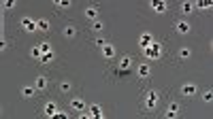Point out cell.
Returning a JSON list of instances; mask_svg holds the SVG:
<instances>
[{
	"instance_id": "cell-1",
	"label": "cell",
	"mask_w": 213,
	"mask_h": 119,
	"mask_svg": "<svg viewBox=\"0 0 213 119\" xmlns=\"http://www.w3.org/2000/svg\"><path fill=\"white\" fill-rule=\"evenodd\" d=\"M160 53H162V49H160L158 43H149V45L145 47V58H149V60H158Z\"/></svg>"
},
{
	"instance_id": "cell-2",
	"label": "cell",
	"mask_w": 213,
	"mask_h": 119,
	"mask_svg": "<svg viewBox=\"0 0 213 119\" xmlns=\"http://www.w3.org/2000/svg\"><path fill=\"white\" fill-rule=\"evenodd\" d=\"M158 102H160V94H158V92H147V98H145V108H154Z\"/></svg>"
},
{
	"instance_id": "cell-3",
	"label": "cell",
	"mask_w": 213,
	"mask_h": 119,
	"mask_svg": "<svg viewBox=\"0 0 213 119\" xmlns=\"http://www.w3.org/2000/svg\"><path fill=\"white\" fill-rule=\"evenodd\" d=\"M19 24H22V28H24L26 32H36V30H38V26H36V21H32L30 17H24V19L19 21Z\"/></svg>"
},
{
	"instance_id": "cell-4",
	"label": "cell",
	"mask_w": 213,
	"mask_h": 119,
	"mask_svg": "<svg viewBox=\"0 0 213 119\" xmlns=\"http://www.w3.org/2000/svg\"><path fill=\"white\" fill-rule=\"evenodd\" d=\"M151 9H154L156 13H164L166 11V2L164 0H154V2H151Z\"/></svg>"
},
{
	"instance_id": "cell-5",
	"label": "cell",
	"mask_w": 213,
	"mask_h": 119,
	"mask_svg": "<svg viewBox=\"0 0 213 119\" xmlns=\"http://www.w3.org/2000/svg\"><path fill=\"white\" fill-rule=\"evenodd\" d=\"M139 43H141V47L145 49L147 45H149V43H154V38H151V34H149V32H143V34H141V40H139Z\"/></svg>"
},
{
	"instance_id": "cell-6",
	"label": "cell",
	"mask_w": 213,
	"mask_h": 119,
	"mask_svg": "<svg viewBox=\"0 0 213 119\" xmlns=\"http://www.w3.org/2000/svg\"><path fill=\"white\" fill-rule=\"evenodd\" d=\"M56 113H58V107H56L53 102H47V104H45V115H49V117H56Z\"/></svg>"
},
{
	"instance_id": "cell-7",
	"label": "cell",
	"mask_w": 213,
	"mask_h": 119,
	"mask_svg": "<svg viewBox=\"0 0 213 119\" xmlns=\"http://www.w3.org/2000/svg\"><path fill=\"white\" fill-rule=\"evenodd\" d=\"M175 28H177L179 34H188V32H190V24H188V21H179Z\"/></svg>"
},
{
	"instance_id": "cell-8",
	"label": "cell",
	"mask_w": 213,
	"mask_h": 119,
	"mask_svg": "<svg viewBox=\"0 0 213 119\" xmlns=\"http://www.w3.org/2000/svg\"><path fill=\"white\" fill-rule=\"evenodd\" d=\"M181 94H183V96H194V94H196V87H194V85H183V87H181Z\"/></svg>"
},
{
	"instance_id": "cell-9",
	"label": "cell",
	"mask_w": 213,
	"mask_h": 119,
	"mask_svg": "<svg viewBox=\"0 0 213 119\" xmlns=\"http://www.w3.org/2000/svg\"><path fill=\"white\" fill-rule=\"evenodd\" d=\"M130 68V58L126 55V58H121V62H119V72H126Z\"/></svg>"
},
{
	"instance_id": "cell-10",
	"label": "cell",
	"mask_w": 213,
	"mask_h": 119,
	"mask_svg": "<svg viewBox=\"0 0 213 119\" xmlns=\"http://www.w3.org/2000/svg\"><path fill=\"white\" fill-rule=\"evenodd\" d=\"M177 113H179V104H177V102H173V104L168 107V111H166V117H175Z\"/></svg>"
},
{
	"instance_id": "cell-11",
	"label": "cell",
	"mask_w": 213,
	"mask_h": 119,
	"mask_svg": "<svg viewBox=\"0 0 213 119\" xmlns=\"http://www.w3.org/2000/svg\"><path fill=\"white\" fill-rule=\"evenodd\" d=\"M85 17H87V19H96V17H98V9H96V7L85 9Z\"/></svg>"
},
{
	"instance_id": "cell-12",
	"label": "cell",
	"mask_w": 213,
	"mask_h": 119,
	"mask_svg": "<svg viewBox=\"0 0 213 119\" xmlns=\"http://www.w3.org/2000/svg\"><path fill=\"white\" fill-rule=\"evenodd\" d=\"M139 77H141V79H147V77H149V66H147V64H141V66H139Z\"/></svg>"
},
{
	"instance_id": "cell-13",
	"label": "cell",
	"mask_w": 213,
	"mask_h": 119,
	"mask_svg": "<svg viewBox=\"0 0 213 119\" xmlns=\"http://www.w3.org/2000/svg\"><path fill=\"white\" fill-rule=\"evenodd\" d=\"M71 108H75V111H83V108H85V102H83V100H71Z\"/></svg>"
},
{
	"instance_id": "cell-14",
	"label": "cell",
	"mask_w": 213,
	"mask_h": 119,
	"mask_svg": "<svg viewBox=\"0 0 213 119\" xmlns=\"http://www.w3.org/2000/svg\"><path fill=\"white\" fill-rule=\"evenodd\" d=\"M102 53H105V58H113V55H115V49H113L111 45H109V43H106L105 47H102Z\"/></svg>"
},
{
	"instance_id": "cell-15",
	"label": "cell",
	"mask_w": 213,
	"mask_h": 119,
	"mask_svg": "<svg viewBox=\"0 0 213 119\" xmlns=\"http://www.w3.org/2000/svg\"><path fill=\"white\" fill-rule=\"evenodd\" d=\"M51 60H53V53H51V51H49V53H43V55H41V58H38V62H43V64H49V62H51Z\"/></svg>"
},
{
	"instance_id": "cell-16",
	"label": "cell",
	"mask_w": 213,
	"mask_h": 119,
	"mask_svg": "<svg viewBox=\"0 0 213 119\" xmlns=\"http://www.w3.org/2000/svg\"><path fill=\"white\" fill-rule=\"evenodd\" d=\"M36 26H38V30H43V32H45V30H49V21H47V19H38V21H36Z\"/></svg>"
},
{
	"instance_id": "cell-17",
	"label": "cell",
	"mask_w": 213,
	"mask_h": 119,
	"mask_svg": "<svg viewBox=\"0 0 213 119\" xmlns=\"http://www.w3.org/2000/svg\"><path fill=\"white\" fill-rule=\"evenodd\" d=\"M36 87H38V89H45V87H47V79H45V77H38V79H36Z\"/></svg>"
},
{
	"instance_id": "cell-18",
	"label": "cell",
	"mask_w": 213,
	"mask_h": 119,
	"mask_svg": "<svg viewBox=\"0 0 213 119\" xmlns=\"http://www.w3.org/2000/svg\"><path fill=\"white\" fill-rule=\"evenodd\" d=\"M75 34H77V32H75V28H72V26H66V28H64V36H68V38H72Z\"/></svg>"
},
{
	"instance_id": "cell-19",
	"label": "cell",
	"mask_w": 213,
	"mask_h": 119,
	"mask_svg": "<svg viewBox=\"0 0 213 119\" xmlns=\"http://www.w3.org/2000/svg\"><path fill=\"white\" fill-rule=\"evenodd\" d=\"M22 96H24V98H32V96H34V89H32V87H24V89H22Z\"/></svg>"
},
{
	"instance_id": "cell-20",
	"label": "cell",
	"mask_w": 213,
	"mask_h": 119,
	"mask_svg": "<svg viewBox=\"0 0 213 119\" xmlns=\"http://www.w3.org/2000/svg\"><path fill=\"white\" fill-rule=\"evenodd\" d=\"M192 9H194L192 2H183V4H181V11H183V13H192Z\"/></svg>"
},
{
	"instance_id": "cell-21",
	"label": "cell",
	"mask_w": 213,
	"mask_h": 119,
	"mask_svg": "<svg viewBox=\"0 0 213 119\" xmlns=\"http://www.w3.org/2000/svg\"><path fill=\"white\" fill-rule=\"evenodd\" d=\"M179 58H181V60H186V58H190V49H188V47L179 49Z\"/></svg>"
},
{
	"instance_id": "cell-22",
	"label": "cell",
	"mask_w": 213,
	"mask_h": 119,
	"mask_svg": "<svg viewBox=\"0 0 213 119\" xmlns=\"http://www.w3.org/2000/svg\"><path fill=\"white\" fill-rule=\"evenodd\" d=\"M30 55H32V58H41V55H43V53H41V47H32L30 49Z\"/></svg>"
},
{
	"instance_id": "cell-23",
	"label": "cell",
	"mask_w": 213,
	"mask_h": 119,
	"mask_svg": "<svg viewBox=\"0 0 213 119\" xmlns=\"http://www.w3.org/2000/svg\"><path fill=\"white\" fill-rule=\"evenodd\" d=\"M90 111H92V115H94V117H102V111H100V107H96V104H94Z\"/></svg>"
},
{
	"instance_id": "cell-24",
	"label": "cell",
	"mask_w": 213,
	"mask_h": 119,
	"mask_svg": "<svg viewBox=\"0 0 213 119\" xmlns=\"http://www.w3.org/2000/svg\"><path fill=\"white\" fill-rule=\"evenodd\" d=\"M38 47H41V53H49V51H51V47H49V43H41Z\"/></svg>"
},
{
	"instance_id": "cell-25",
	"label": "cell",
	"mask_w": 213,
	"mask_h": 119,
	"mask_svg": "<svg viewBox=\"0 0 213 119\" xmlns=\"http://www.w3.org/2000/svg\"><path fill=\"white\" fill-rule=\"evenodd\" d=\"M60 89H62V92H71V83H68V81L60 83Z\"/></svg>"
},
{
	"instance_id": "cell-26",
	"label": "cell",
	"mask_w": 213,
	"mask_h": 119,
	"mask_svg": "<svg viewBox=\"0 0 213 119\" xmlns=\"http://www.w3.org/2000/svg\"><path fill=\"white\" fill-rule=\"evenodd\" d=\"M211 98H213L211 92H205V94H202V100H205V102H211Z\"/></svg>"
},
{
	"instance_id": "cell-27",
	"label": "cell",
	"mask_w": 213,
	"mask_h": 119,
	"mask_svg": "<svg viewBox=\"0 0 213 119\" xmlns=\"http://www.w3.org/2000/svg\"><path fill=\"white\" fill-rule=\"evenodd\" d=\"M13 4H15L13 0H4V2H2V9H11Z\"/></svg>"
},
{
	"instance_id": "cell-28",
	"label": "cell",
	"mask_w": 213,
	"mask_h": 119,
	"mask_svg": "<svg viewBox=\"0 0 213 119\" xmlns=\"http://www.w3.org/2000/svg\"><path fill=\"white\" fill-rule=\"evenodd\" d=\"M92 28H94L96 32H100V30H102V24H100V21H94V24H92Z\"/></svg>"
},
{
	"instance_id": "cell-29",
	"label": "cell",
	"mask_w": 213,
	"mask_h": 119,
	"mask_svg": "<svg viewBox=\"0 0 213 119\" xmlns=\"http://www.w3.org/2000/svg\"><path fill=\"white\" fill-rule=\"evenodd\" d=\"M58 7H62V9H66V7H71V2H68V0H60V2H58Z\"/></svg>"
},
{
	"instance_id": "cell-30",
	"label": "cell",
	"mask_w": 213,
	"mask_h": 119,
	"mask_svg": "<svg viewBox=\"0 0 213 119\" xmlns=\"http://www.w3.org/2000/svg\"><path fill=\"white\" fill-rule=\"evenodd\" d=\"M105 45H106V40H105V38H98V40H96V47H100V49H102Z\"/></svg>"
},
{
	"instance_id": "cell-31",
	"label": "cell",
	"mask_w": 213,
	"mask_h": 119,
	"mask_svg": "<svg viewBox=\"0 0 213 119\" xmlns=\"http://www.w3.org/2000/svg\"><path fill=\"white\" fill-rule=\"evenodd\" d=\"M198 7H202V9H207V7H211V2H207V0H201V2H198Z\"/></svg>"
}]
</instances>
